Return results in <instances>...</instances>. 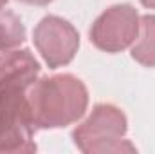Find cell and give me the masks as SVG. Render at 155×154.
I'll return each mask as SVG.
<instances>
[{
  "mask_svg": "<svg viewBox=\"0 0 155 154\" xmlns=\"http://www.w3.org/2000/svg\"><path fill=\"white\" fill-rule=\"evenodd\" d=\"M36 129H61L78 121L88 105V91L74 75L43 76L27 93Z\"/></svg>",
  "mask_w": 155,
  "mask_h": 154,
  "instance_id": "1",
  "label": "cell"
},
{
  "mask_svg": "<svg viewBox=\"0 0 155 154\" xmlns=\"http://www.w3.org/2000/svg\"><path fill=\"white\" fill-rule=\"evenodd\" d=\"M128 121L124 113L112 103H97L88 118L79 123L72 140L85 154L135 152V145L126 140Z\"/></svg>",
  "mask_w": 155,
  "mask_h": 154,
  "instance_id": "2",
  "label": "cell"
},
{
  "mask_svg": "<svg viewBox=\"0 0 155 154\" xmlns=\"http://www.w3.org/2000/svg\"><path fill=\"white\" fill-rule=\"evenodd\" d=\"M29 89L0 85V152L27 154L36 151L35 121L27 98Z\"/></svg>",
  "mask_w": 155,
  "mask_h": 154,
  "instance_id": "3",
  "label": "cell"
},
{
  "mask_svg": "<svg viewBox=\"0 0 155 154\" xmlns=\"http://www.w3.org/2000/svg\"><path fill=\"white\" fill-rule=\"evenodd\" d=\"M141 18L130 4H116L101 13L90 27V42L105 53H121L139 38Z\"/></svg>",
  "mask_w": 155,
  "mask_h": 154,
  "instance_id": "4",
  "label": "cell"
},
{
  "mask_svg": "<svg viewBox=\"0 0 155 154\" xmlns=\"http://www.w3.org/2000/svg\"><path fill=\"white\" fill-rule=\"evenodd\" d=\"M33 42L43 62L51 69H58L74 60L79 49V33L71 22L49 15L36 24Z\"/></svg>",
  "mask_w": 155,
  "mask_h": 154,
  "instance_id": "5",
  "label": "cell"
},
{
  "mask_svg": "<svg viewBox=\"0 0 155 154\" xmlns=\"http://www.w3.org/2000/svg\"><path fill=\"white\" fill-rule=\"evenodd\" d=\"M132 58L144 67H155V15L141 18L139 38L132 45Z\"/></svg>",
  "mask_w": 155,
  "mask_h": 154,
  "instance_id": "6",
  "label": "cell"
},
{
  "mask_svg": "<svg viewBox=\"0 0 155 154\" xmlns=\"http://www.w3.org/2000/svg\"><path fill=\"white\" fill-rule=\"evenodd\" d=\"M25 40V27L18 15L0 9V51H11Z\"/></svg>",
  "mask_w": 155,
  "mask_h": 154,
  "instance_id": "7",
  "label": "cell"
},
{
  "mask_svg": "<svg viewBox=\"0 0 155 154\" xmlns=\"http://www.w3.org/2000/svg\"><path fill=\"white\" fill-rule=\"evenodd\" d=\"M18 2L29 4V5H47V4H49V2H52V0H18Z\"/></svg>",
  "mask_w": 155,
  "mask_h": 154,
  "instance_id": "8",
  "label": "cell"
},
{
  "mask_svg": "<svg viewBox=\"0 0 155 154\" xmlns=\"http://www.w3.org/2000/svg\"><path fill=\"white\" fill-rule=\"evenodd\" d=\"M141 4L148 9H155V0H141Z\"/></svg>",
  "mask_w": 155,
  "mask_h": 154,
  "instance_id": "9",
  "label": "cell"
},
{
  "mask_svg": "<svg viewBox=\"0 0 155 154\" xmlns=\"http://www.w3.org/2000/svg\"><path fill=\"white\" fill-rule=\"evenodd\" d=\"M5 4H7V0H0V9H2V7H4Z\"/></svg>",
  "mask_w": 155,
  "mask_h": 154,
  "instance_id": "10",
  "label": "cell"
}]
</instances>
